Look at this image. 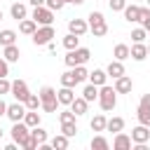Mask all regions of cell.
I'll list each match as a JSON object with an SVG mask.
<instances>
[{"instance_id": "6da1fadb", "label": "cell", "mask_w": 150, "mask_h": 150, "mask_svg": "<svg viewBox=\"0 0 150 150\" xmlns=\"http://www.w3.org/2000/svg\"><path fill=\"white\" fill-rule=\"evenodd\" d=\"M38 96H40V110H45V112H56L59 110V98H56V89L54 87L45 84Z\"/></svg>"}, {"instance_id": "7a4b0ae2", "label": "cell", "mask_w": 150, "mask_h": 150, "mask_svg": "<svg viewBox=\"0 0 150 150\" xmlns=\"http://www.w3.org/2000/svg\"><path fill=\"white\" fill-rule=\"evenodd\" d=\"M98 105H101V110H105V112H110L115 105H117V91L112 89V87H108V84H101L98 87Z\"/></svg>"}, {"instance_id": "3957f363", "label": "cell", "mask_w": 150, "mask_h": 150, "mask_svg": "<svg viewBox=\"0 0 150 150\" xmlns=\"http://www.w3.org/2000/svg\"><path fill=\"white\" fill-rule=\"evenodd\" d=\"M89 56H91V52L87 47H75V49H68V54L63 56V61H66L68 68H75V66H84L89 61Z\"/></svg>"}, {"instance_id": "277c9868", "label": "cell", "mask_w": 150, "mask_h": 150, "mask_svg": "<svg viewBox=\"0 0 150 150\" xmlns=\"http://www.w3.org/2000/svg\"><path fill=\"white\" fill-rule=\"evenodd\" d=\"M9 134H12V141L21 148V145H23V141H28V138H30V127H28L23 120H21V122H12V131H9Z\"/></svg>"}, {"instance_id": "5b68a950", "label": "cell", "mask_w": 150, "mask_h": 150, "mask_svg": "<svg viewBox=\"0 0 150 150\" xmlns=\"http://www.w3.org/2000/svg\"><path fill=\"white\" fill-rule=\"evenodd\" d=\"M30 19H33L38 26H52V23H54V12H52L49 7H45V5H40V7H33Z\"/></svg>"}, {"instance_id": "8992f818", "label": "cell", "mask_w": 150, "mask_h": 150, "mask_svg": "<svg viewBox=\"0 0 150 150\" xmlns=\"http://www.w3.org/2000/svg\"><path fill=\"white\" fill-rule=\"evenodd\" d=\"M54 35H56V33H54V26H38V28H35V33H33L30 38H33V45L42 47V45L52 42V38H54Z\"/></svg>"}, {"instance_id": "52a82bcc", "label": "cell", "mask_w": 150, "mask_h": 150, "mask_svg": "<svg viewBox=\"0 0 150 150\" xmlns=\"http://www.w3.org/2000/svg\"><path fill=\"white\" fill-rule=\"evenodd\" d=\"M150 141V127L145 124H138L131 129V145H138V143H148Z\"/></svg>"}, {"instance_id": "ba28073f", "label": "cell", "mask_w": 150, "mask_h": 150, "mask_svg": "<svg viewBox=\"0 0 150 150\" xmlns=\"http://www.w3.org/2000/svg\"><path fill=\"white\" fill-rule=\"evenodd\" d=\"M112 89H115L117 94H131V89H134V82H131V77L124 73V75L115 77V82H112Z\"/></svg>"}, {"instance_id": "9c48e42d", "label": "cell", "mask_w": 150, "mask_h": 150, "mask_svg": "<svg viewBox=\"0 0 150 150\" xmlns=\"http://www.w3.org/2000/svg\"><path fill=\"white\" fill-rule=\"evenodd\" d=\"M23 115H26V105H23L21 101H16V103H9V105H7L5 117H9L12 122H21V120H23Z\"/></svg>"}, {"instance_id": "30bf717a", "label": "cell", "mask_w": 150, "mask_h": 150, "mask_svg": "<svg viewBox=\"0 0 150 150\" xmlns=\"http://www.w3.org/2000/svg\"><path fill=\"white\" fill-rule=\"evenodd\" d=\"M9 94H12L16 101H21V103H23V101H26V96H28L30 91H28V84H26L23 80H14V82H12V89H9Z\"/></svg>"}, {"instance_id": "8fae6325", "label": "cell", "mask_w": 150, "mask_h": 150, "mask_svg": "<svg viewBox=\"0 0 150 150\" xmlns=\"http://www.w3.org/2000/svg\"><path fill=\"white\" fill-rule=\"evenodd\" d=\"M129 59L134 61H145L148 59V45L145 42H134L129 47Z\"/></svg>"}, {"instance_id": "7c38bea8", "label": "cell", "mask_w": 150, "mask_h": 150, "mask_svg": "<svg viewBox=\"0 0 150 150\" xmlns=\"http://www.w3.org/2000/svg\"><path fill=\"white\" fill-rule=\"evenodd\" d=\"M87 30H89V23H87L84 19H70V21H68V33L80 35V38H82Z\"/></svg>"}, {"instance_id": "4fadbf2b", "label": "cell", "mask_w": 150, "mask_h": 150, "mask_svg": "<svg viewBox=\"0 0 150 150\" xmlns=\"http://www.w3.org/2000/svg\"><path fill=\"white\" fill-rule=\"evenodd\" d=\"M112 148L115 150H131V136H127L124 131H117L112 138Z\"/></svg>"}, {"instance_id": "5bb4252c", "label": "cell", "mask_w": 150, "mask_h": 150, "mask_svg": "<svg viewBox=\"0 0 150 150\" xmlns=\"http://www.w3.org/2000/svg\"><path fill=\"white\" fill-rule=\"evenodd\" d=\"M105 73H108V77H120V75H124L127 70H124V61H117V59H112L110 63H108V68H105Z\"/></svg>"}, {"instance_id": "9a60e30c", "label": "cell", "mask_w": 150, "mask_h": 150, "mask_svg": "<svg viewBox=\"0 0 150 150\" xmlns=\"http://www.w3.org/2000/svg\"><path fill=\"white\" fill-rule=\"evenodd\" d=\"M56 98H59V105H70V103H73V98H75L73 87H61V89L56 91Z\"/></svg>"}, {"instance_id": "2e32d148", "label": "cell", "mask_w": 150, "mask_h": 150, "mask_svg": "<svg viewBox=\"0 0 150 150\" xmlns=\"http://www.w3.org/2000/svg\"><path fill=\"white\" fill-rule=\"evenodd\" d=\"M19 56H21V52H19L16 42H14V45H7V47L2 49V59H5L7 63H16V61H19Z\"/></svg>"}, {"instance_id": "e0dca14e", "label": "cell", "mask_w": 150, "mask_h": 150, "mask_svg": "<svg viewBox=\"0 0 150 150\" xmlns=\"http://www.w3.org/2000/svg\"><path fill=\"white\" fill-rule=\"evenodd\" d=\"M91 84H96V87H101V84H105L108 82V73L105 70H101V68H94L91 73H89V77H87Z\"/></svg>"}, {"instance_id": "ac0fdd59", "label": "cell", "mask_w": 150, "mask_h": 150, "mask_svg": "<svg viewBox=\"0 0 150 150\" xmlns=\"http://www.w3.org/2000/svg\"><path fill=\"white\" fill-rule=\"evenodd\" d=\"M87 108H89V103H87L82 96H75V98H73V103H70V110L75 112V117H82V115L87 112Z\"/></svg>"}, {"instance_id": "d6986e66", "label": "cell", "mask_w": 150, "mask_h": 150, "mask_svg": "<svg viewBox=\"0 0 150 150\" xmlns=\"http://www.w3.org/2000/svg\"><path fill=\"white\" fill-rule=\"evenodd\" d=\"M9 14H12V19L21 21V19H26V16H28V7H26L23 2H14V5L9 7Z\"/></svg>"}, {"instance_id": "ffe728a7", "label": "cell", "mask_w": 150, "mask_h": 150, "mask_svg": "<svg viewBox=\"0 0 150 150\" xmlns=\"http://www.w3.org/2000/svg\"><path fill=\"white\" fill-rule=\"evenodd\" d=\"M122 12H124V19H127L129 23H136V21L141 19V7H138V5H127Z\"/></svg>"}, {"instance_id": "44dd1931", "label": "cell", "mask_w": 150, "mask_h": 150, "mask_svg": "<svg viewBox=\"0 0 150 150\" xmlns=\"http://www.w3.org/2000/svg\"><path fill=\"white\" fill-rule=\"evenodd\" d=\"M30 136H33V141H35V145H38V148H40L42 143H47V141H49V134H47V131H45L40 124L30 129Z\"/></svg>"}, {"instance_id": "7402d4cb", "label": "cell", "mask_w": 150, "mask_h": 150, "mask_svg": "<svg viewBox=\"0 0 150 150\" xmlns=\"http://www.w3.org/2000/svg\"><path fill=\"white\" fill-rule=\"evenodd\" d=\"M35 28H38V23H35L33 19H28V16L19 21V33H23V35H33Z\"/></svg>"}, {"instance_id": "603a6c76", "label": "cell", "mask_w": 150, "mask_h": 150, "mask_svg": "<svg viewBox=\"0 0 150 150\" xmlns=\"http://www.w3.org/2000/svg\"><path fill=\"white\" fill-rule=\"evenodd\" d=\"M82 98H84V101H87V103H94V101H96V98H98V87H96V84H91V82H89V84H87V87H84V89H82Z\"/></svg>"}, {"instance_id": "cb8c5ba5", "label": "cell", "mask_w": 150, "mask_h": 150, "mask_svg": "<svg viewBox=\"0 0 150 150\" xmlns=\"http://www.w3.org/2000/svg\"><path fill=\"white\" fill-rule=\"evenodd\" d=\"M122 129H124V117H110V120L105 122V131L117 134V131H122Z\"/></svg>"}, {"instance_id": "d4e9b609", "label": "cell", "mask_w": 150, "mask_h": 150, "mask_svg": "<svg viewBox=\"0 0 150 150\" xmlns=\"http://www.w3.org/2000/svg\"><path fill=\"white\" fill-rule=\"evenodd\" d=\"M16 38H19V35H16L12 28H5V30H0V45H2V47H7V45H14V42H16Z\"/></svg>"}, {"instance_id": "484cf974", "label": "cell", "mask_w": 150, "mask_h": 150, "mask_svg": "<svg viewBox=\"0 0 150 150\" xmlns=\"http://www.w3.org/2000/svg\"><path fill=\"white\" fill-rule=\"evenodd\" d=\"M112 56H115L117 61H127V59H129V45H124V42L115 45V49H112Z\"/></svg>"}, {"instance_id": "4316f807", "label": "cell", "mask_w": 150, "mask_h": 150, "mask_svg": "<svg viewBox=\"0 0 150 150\" xmlns=\"http://www.w3.org/2000/svg\"><path fill=\"white\" fill-rule=\"evenodd\" d=\"M77 84H80V82H77L75 73H73V68H70V70H66V73L61 75V87H73V89H75Z\"/></svg>"}, {"instance_id": "83f0119b", "label": "cell", "mask_w": 150, "mask_h": 150, "mask_svg": "<svg viewBox=\"0 0 150 150\" xmlns=\"http://www.w3.org/2000/svg\"><path fill=\"white\" fill-rule=\"evenodd\" d=\"M49 145H52L54 150H66V148H68V136H66V134H56V136L49 141Z\"/></svg>"}, {"instance_id": "f1b7e54d", "label": "cell", "mask_w": 150, "mask_h": 150, "mask_svg": "<svg viewBox=\"0 0 150 150\" xmlns=\"http://www.w3.org/2000/svg\"><path fill=\"white\" fill-rule=\"evenodd\" d=\"M105 115H94L91 117V122H89V127H91V131H105Z\"/></svg>"}, {"instance_id": "f546056e", "label": "cell", "mask_w": 150, "mask_h": 150, "mask_svg": "<svg viewBox=\"0 0 150 150\" xmlns=\"http://www.w3.org/2000/svg\"><path fill=\"white\" fill-rule=\"evenodd\" d=\"M23 122H26L30 129H33V127H38V124H40V112H38V110H26Z\"/></svg>"}, {"instance_id": "4dcf8cb0", "label": "cell", "mask_w": 150, "mask_h": 150, "mask_svg": "<svg viewBox=\"0 0 150 150\" xmlns=\"http://www.w3.org/2000/svg\"><path fill=\"white\" fill-rule=\"evenodd\" d=\"M89 145H91V150H108V148H110V143H108V138H103L101 134H98V136H94Z\"/></svg>"}, {"instance_id": "1f68e13d", "label": "cell", "mask_w": 150, "mask_h": 150, "mask_svg": "<svg viewBox=\"0 0 150 150\" xmlns=\"http://www.w3.org/2000/svg\"><path fill=\"white\" fill-rule=\"evenodd\" d=\"M136 117H138V124H145V127H150V108H143V105H138V108H136Z\"/></svg>"}, {"instance_id": "d6a6232c", "label": "cell", "mask_w": 150, "mask_h": 150, "mask_svg": "<svg viewBox=\"0 0 150 150\" xmlns=\"http://www.w3.org/2000/svg\"><path fill=\"white\" fill-rule=\"evenodd\" d=\"M23 105H26V110H40V96L38 94H28Z\"/></svg>"}, {"instance_id": "836d02e7", "label": "cell", "mask_w": 150, "mask_h": 150, "mask_svg": "<svg viewBox=\"0 0 150 150\" xmlns=\"http://www.w3.org/2000/svg\"><path fill=\"white\" fill-rule=\"evenodd\" d=\"M89 30H91V35H94V38H103V35L108 33V23H105V21L94 23V26H89Z\"/></svg>"}, {"instance_id": "e575fe53", "label": "cell", "mask_w": 150, "mask_h": 150, "mask_svg": "<svg viewBox=\"0 0 150 150\" xmlns=\"http://www.w3.org/2000/svg\"><path fill=\"white\" fill-rule=\"evenodd\" d=\"M63 47H66V49H75V47H80V35L68 33V35L63 38Z\"/></svg>"}, {"instance_id": "d590c367", "label": "cell", "mask_w": 150, "mask_h": 150, "mask_svg": "<svg viewBox=\"0 0 150 150\" xmlns=\"http://www.w3.org/2000/svg\"><path fill=\"white\" fill-rule=\"evenodd\" d=\"M61 134H66L68 138H73L77 134V124L75 122H61Z\"/></svg>"}, {"instance_id": "8d00e7d4", "label": "cell", "mask_w": 150, "mask_h": 150, "mask_svg": "<svg viewBox=\"0 0 150 150\" xmlns=\"http://www.w3.org/2000/svg\"><path fill=\"white\" fill-rule=\"evenodd\" d=\"M145 35H148V30H145L143 26L131 30V40H134V42H145Z\"/></svg>"}, {"instance_id": "74e56055", "label": "cell", "mask_w": 150, "mask_h": 150, "mask_svg": "<svg viewBox=\"0 0 150 150\" xmlns=\"http://www.w3.org/2000/svg\"><path fill=\"white\" fill-rule=\"evenodd\" d=\"M73 73H75V77H77V82H84V80L89 77V70H87L84 66H75V68H73Z\"/></svg>"}, {"instance_id": "f35d334b", "label": "cell", "mask_w": 150, "mask_h": 150, "mask_svg": "<svg viewBox=\"0 0 150 150\" xmlns=\"http://www.w3.org/2000/svg\"><path fill=\"white\" fill-rule=\"evenodd\" d=\"M87 19H89V21H87L89 26H94V23H101V21H105V19H103V14H101L98 9H94V12H89V16H87Z\"/></svg>"}, {"instance_id": "ab89813d", "label": "cell", "mask_w": 150, "mask_h": 150, "mask_svg": "<svg viewBox=\"0 0 150 150\" xmlns=\"http://www.w3.org/2000/svg\"><path fill=\"white\" fill-rule=\"evenodd\" d=\"M63 5H66L63 0H45V7H49L52 12H61V9H63Z\"/></svg>"}, {"instance_id": "60d3db41", "label": "cell", "mask_w": 150, "mask_h": 150, "mask_svg": "<svg viewBox=\"0 0 150 150\" xmlns=\"http://www.w3.org/2000/svg\"><path fill=\"white\" fill-rule=\"evenodd\" d=\"M108 5H110L112 12H122L127 7V0H108Z\"/></svg>"}, {"instance_id": "b9f144b4", "label": "cell", "mask_w": 150, "mask_h": 150, "mask_svg": "<svg viewBox=\"0 0 150 150\" xmlns=\"http://www.w3.org/2000/svg\"><path fill=\"white\" fill-rule=\"evenodd\" d=\"M59 120L61 122H75V112L73 110H61L59 112Z\"/></svg>"}, {"instance_id": "7bdbcfd3", "label": "cell", "mask_w": 150, "mask_h": 150, "mask_svg": "<svg viewBox=\"0 0 150 150\" xmlns=\"http://www.w3.org/2000/svg\"><path fill=\"white\" fill-rule=\"evenodd\" d=\"M9 89H12V82H9L7 77H0V96L9 94Z\"/></svg>"}, {"instance_id": "ee69618b", "label": "cell", "mask_w": 150, "mask_h": 150, "mask_svg": "<svg viewBox=\"0 0 150 150\" xmlns=\"http://www.w3.org/2000/svg\"><path fill=\"white\" fill-rule=\"evenodd\" d=\"M7 75H9V63L0 56V77H7Z\"/></svg>"}, {"instance_id": "f6af8a7d", "label": "cell", "mask_w": 150, "mask_h": 150, "mask_svg": "<svg viewBox=\"0 0 150 150\" xmlns=\"http://www.w3.org/2000/svg\"><path fill=\"white\" fill-rule=\"evenodd\" d=\"M138 105H143V108H150V94H143L141 96V103Z\"/></svg>"}, {"instance_id": "bcb514c9", "label": "cell", "mask_w": 150, "mask_h": 150, "mask_svg": "<svg viewBox=\"0 0 150 150\" xmlns=\"http://www.w3.org/2000/svg\"><path fill=\"white\" fill-rule=\"evenodd\" d=\"M5 112H7V103L0 98V117H5Z\"/></svg>"}, {"instance_id": "7dc6e473", "label": "cell", "mask_w": 150, "mask_h": 150, "mask_svg": "<svg viewBox=\"0 0 150 150\" xmlns=\"http://www.w3.org/2000/svg\"><path fill=\"white\" fill-rule=\"evenodd\" d=\"M33 7H40V5H45V0H28Z\"/></svg>"}, {"instance_id": "c3c4849f", "label": "cell", "mask_w": 150, "mask_h": 150, "mask_svg": "<svg viewBox=\"0 0 150 150\" xmlns=\"http://www.w3.org/2000/svg\"><path fill=\"white\" fill-rule=\"evenodd\" d=\"M70 5H84V0H73Z\"/></svg>"}, {"instance_id": "681fc988", "label": "cell", "mask_w": 150, "mask_h": 150, "mask_svg": "<svg viewBox=\"0 0 150 150\" xmlns=\"http://www.w3.org/2000/svg\"><path fill=\"white\" fill-rule=\"evenodd\" d=\"M2 16H5V14H2V9H0V21H2Z\"/></svg>"}, {"instance_id": "f907efd6", "label": "cell", "mask_w": 150, "mask_h": 150, "mask_svg": "<svg viewBox=\"0 0 150 150\" xmlns=\"http://www.w3.org/2000/svg\"><path fill=\"white\" fill-rule=\"evenodd\" d=\"M2 134H5V131H2V127H0V138H2Z\"/></svg>"}, {"instance_id": "816d5d0a", "label": "cell", "mask_w": 150, "mask_h": 150, "mask_svg": "<svg viewBox=\"0 0 150 150\" xmlns=\"http://www.w3.org/2000/svg\"><path fill=\"white\" fill-rule=\"evenodd\" d=\"M63 2H66V5H68V2H73V0H63Z\"/></svg>"}, {"instance_id": "f5cc1de1", "label": "cell", "mask_w": 150, "mask_h": 150, "mask_svg": "<svg viewBox=\"0 0 150 150\" xmlns=\"http://www.w3.org/2000/svg\"><path fill=\"white\" fill-rule=\"evenodd\" d=\"M148 56H150V45H148Z\"/></svg>"}, {"instance_id": "db71d44e", "label": "cell", "mask_w": 150, "mask_h": 150, "mask_svg": "<svg viewBox=\"0 0 150 150\" xmlns=\"http://www.w3.org/2000/svg\"><path fill=\"white\" fill-rule=\"evenodd\" d=\"M148 5H150V0H148Z\"/></svg>"}]
</instances>
